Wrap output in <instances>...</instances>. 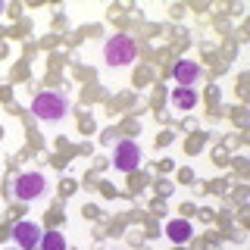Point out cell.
Returning <instances> with one entry per match:
<instances>
[{
    "mask_svg": "<svg viewBox=\"0 0 250 250\" xmlns=\"http://www.w3.org/2000/svg\"><path fill=\"white\" fill-rule=\"evenodd\" d=\"M113 166L119 172H135L141 166V147L135 141H119V144H116V153H113Z\"/></svg>",
    "mask_w": 250,
    "mask_h": 250,
    "instance_id": "cell-4",
    "label": "cell"
},
{
    "mask_svg": "<svg viewBox=\"0 0 250 250\" xmlns=\"http://www.w3.org/2000/svg\"><path fill=\"white\" fill-rule=\"evenodd\" d=\"M31 113L44 122H60V119H66V113H69V100L62 97L60 91H41L31 100Z\"/></svg>",
    "mask_w": 250,
    "mask_h": 250,
    "instance_id": "cell-2",
    "label": "cell"
},
{
    "mask_svg": "<svg viewBox=\"0 0 250 250\" xmlns=\"http://www.w3.org/2000/svg\"><path fill=\"white\" fill-rule=\"evenodd\" d=\"M13 238H16V244H19L22 250H31V247H38V241H41V229L25 219V222L13 225Z\"/></svg>",
    "mask_w": 250,
    "mask_h": 250,
    "instance_id": "cell-5",
    "label": "cell"
},
{
    "mask_svg": "<svg viewBox=\"0 0 250 250\" xmlns=\"http://www.w3.org/2000/svg\"><path fill=\"white\" fill-rule=\"evenodd\" d=\"M104 60L106 66H131V62L138 60V44L131 35H125V31H119V35L106 38L104 44Z\"/></svg>",
    "mask_w": 250,
    "mask_h": 250,
    "instance_id": "cell-1",
    "label": "cell"
},
{
    "mask_svg": "<svg viewBox=\"0 0 250 250\" xmlns=\"http://www.w3.org/2000/svg\"><path fill=\"white\" fill-rule=\"evenodd\" d=\"M172 104H175L178 109H191L194 104H197V94H194L191 88H178L175 94H172Z\"/></svg>",
    "mask_w": 250,
    "mask_h": 250,
    "instance_id": "cell-9",
    "label": "cell"
},
{
    "mask_svg": "<svg viewBox=\"0 0 250 250\" xmlns=\"http://www.w3.org/2000/svg\"><path fill=\"white\" fill-rule=\"evenodd\" d=\"M38 247L41 250H66V238H62L60 231H47V234H41Z\"/></svg>",
    "mask_w": 250,
    "mask_h": 250,
    "instance_id": "cell-8",
    "label": "cell"
},
{
    "mask_svg": "<svg viewBox=\"0 0 250 250\" xmlns=\"http://www.w3.org/2000/svg\"><path fill=\"white\" fill-rule=\"evenodd\" d=\"M191 234H194V225L185 222V219H172V222L166 225V238L175 241V244H185V241H191Z\"/></svg>",
    "mask_w": 250,
    "mask_h": 250,
    "instance_id": "cell-7",
    "label": "cell"
},
{
    "mask_svg": "<svg viewBox=\"0 0 250 250\" xmlns=\"http://www.w3.org/2000/svg\"><path fill=\"white\" fill-rule=\"evenodd\" d=\"M3 10H6V3H3V0H0V13H3Z\"/></svg>",
    "mask_w": 250,
    "mask_h": 250,
    "instance_id": "cell-10",
    "label": "cell"
},
{
    "mask_svg": "<svg viewBox=\"0 0 250 250\" xmlns=\"http://www.w3.org/2000/svg\"><path fill=\"white\" fill-rule=\"evenodd\" d=\"M44 191H47V178L41 172H25V175H16V182H13V194L19 200H35Z\"/></svg>",
    "mask_w": 250,
    "mask_h": 250,
    "instance_id": "cell-3",
    "label": "cell"
},
{
    "mask_svg": "<svg viewBox=\"0 0 250 250\" xmlns=\"http://www.w3.org/2000/svg\"><path fill=\"white\" fill-rule=\"evenodd\" d=\"M172 75H175V82L182 84V88H194V82L200 78V66H197L194 60H178V62H175V72H172Z\"/></svg>",
    "mask_w": 250,
    "mask_h": 250,
    "instance_id": "cell-6",
    "label": "cell"
}]
</instances>
